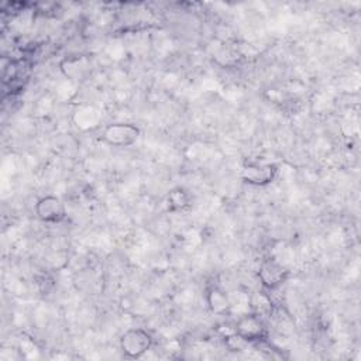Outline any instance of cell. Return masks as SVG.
<instances>
[{
	"mask_svg": "<svg viewBox=\"0 0 361 361\" xmlns=\"http://www.w3.org/2000/svg\"><path fill=\"white\" fill-rule=\"evenodd\" d=\"M223 338H224V345L228 348V351H233V353H241L250 345V343L245 341L243 337H240L237 333H234V330L230 334L224 336Z\"/></svg>",
	"mask_w": 361,
	"mask_h": 361,
	"instance_id": "cell-10",
	"label": "cell"
},
{
	"mask_svg": "<svg viewBox=\"0 0 361 361\" xmlns=\"http://www.w3.org/2000/svg\"><path fill=\"white\" fill-rule=\"evenodd\" d=\"M141 134V130L133 123H111L104 127L102 140L111 147L124 148L133 145Z\"/></svg>",
	"mask_w": 361,
	"mask_h": 361,
	"instance_id": "cell-4",
	"label": "cell"
},
{
	"mask_svg": "<svg viewBox=\"0 0 361 361\" xmlns=\"http://www.w3.org/2000/svg\"><path fill=\"white\" fill-rule=\"evenodd\" d=\"M190 204H192V199L189 192L180 186L173 188L166 193L165 206L168 212H172V213L185 212L186 209L190 207Z\"/></svg>",
	"mask_w": 361,
	"mask_h": 361,
	"instance_id": "cell-9",
	"label": "cell"
},
{
	"mask_svg": "<svg viewBox=\"0 0 361 361\" xmlns=\"http://www.w3.org/2000/svg\"><path fill=\"white\" fill-rule=\"evenodd\" d=\"M258 279L262 290L272 292L279 289L290 276V271L275 258H265L258 268Z\"/></svg>",
	"mask_w": 361,
	"mask_h": 361,
	"instance_id": "cell-2",
	"label": "cell"
},
{
	"mask_svg": "<svg viewBox=\"0 0 361 361\" xmlns=\"http://www.w3.org/2000/svg\"><path fill=\"white\" fill-rule=\"evenodd\" d=\"M241 179L251 186H267L278 175V166L271 162L247 161L241 168Z\"/></svg>",
	"mask_w": 361,
	"mask_h": 361,
	"instance_id": "cell-5",
	"label": "cell"
},
{
	"mask_svg": "<svg viewBox=\"0 0 361 361\" xmlns=\"http://www.w3.org/2000/svg\"><path fill=\"white\" fill-rule=\"evenodd\" d=\"M35 216L47 224L61 223L66 217L65 203L54 195L41 196L35 203Z\"/></svg>",
	"mask_w": 361,
	"mask_h": 361,
	"instance_id": "cell-6",
	"label": "cell"
},
{
	"mask_svg": "<svg viewBox=\"0 0 361 361\" xmlns=\"http://www.w3.org/2000/svg\"><path fill=\"white\" fill-rule=\"evenodd\" d=\"M59 69L65 78L71 80H83L92 69L87 55H71L59 63Z\"/></svg>",
	"mask_w": 361,
	"mask_h": 361,
	"instance_id": "cell-7",
	"label": "cell"
},
{
	"mask_svg": "<svg viewBox=\"0 0 361 361\" xmlns=\"http://www.w3.org/2000/svg\"><path fill=\"white\" fill-rule=\"evenodd\" d=\"M204 299L207 303L209 310L213 314L217 316H226L230 313L231 309V302L230 298L227 295V292L220 288L219 285H210L206 288V293H204Z\"/></svg>",
	"mask_w": 361,
	"mask_h": 361,
	"instance_id": "cell-8",
	"label": "cell"
},
{
	"mask_svg": "<svg viewBox=\"0 0 361 361\" xmlns=\"http://www.w3.org/2000/svg\"><path fill=\"white\" fill-rule=\"evenodd\" d=\"M118 344L124 357L141 358L154 345V337L145 329H128L120 336Z\"/></svg>",
	"mask_w": 361,
	"mask_h": 361,
	"instance_id": "cell-1",
	"label": "cell"
},
{
	"mask_svg": "<svg viewBox=\"0 0 361 361\" xmlns=\"http://www.w3.org/2000/svg\"><path fill=\"white\" fill-rule=\"evenodd\" d=\"M234 333H237L250 344H257L268 340L267 324L261 314L255 312L243 314L234 324Z\"/></svg>",
	"mask_w": 361,
	"mask_h": 361,
	"instance_id": "cell-3",
	"label": "cell"
}]
</instances>
